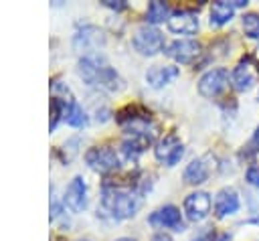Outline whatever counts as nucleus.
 I'll return each mask as SVG.
<instances>
[{
  "label": "nucleus",
  "mask_w": 259,
  "mask_h": 241,
  "mask_svg": "<svg viewBox=\"0 0 259 241\" xmlns=\"http://www.w3.org/2000/svg\"><path fill=\"white\" fill-rule=\"evenodd\" d=\"M142 207V192L134 188H115L103 186L101 192V211L115 221L130 219Z\"/></svg>",
  "instance_id": "1"
},
{
  "label": "nucleus",
  "mask_w": 259,
  "mask_h": 241,
  "mask_svg": "<svg viewBox=\"0 0 259 241\" xmlns=\"http://www.w3.org/2000/svg\"><path fill=\"white\" fill-rule=\"evenodd\" d=\"M79 77L93 87H101L105 91H119L123 87V79L113 71L109 65H105L99 57H81L77 63Z\"/></svg>",
  "instance_id": "2"
},
{
  "label": "nucleus",
  "mask_w": 259,
  "mask_h": 241,
  "mask_svg": "<svg viewBox=\"0 0 259 241\" xmlns=\"http://www.w3.org/2000/svg\"><path fill=\"white\" fill-rule=\"evenodd\" d=\"M134 49L144 55V57H154L160 51H164V36L158 28L150 26V24H142L136 28L134 38H132Z\"/></svg>",
  "instance_id": "3"
},
{
  "label": "nucleus",
  "mask_w": 259,
  "mask_h": 241,
  "mask_svg": "<svg viewBox=\"0 0 259 241\" xmlns=\"http://www.w3.org/2000/svg\"><path fill=\"white\" fill-rule=\"evenodd\" d=\"M85 162L89 164V168H93L99 174H107L113 172L119 166V156L113 148L109 146H95L91 150H87L85 154Z\"/></svg>",
  "instance_id": "4"
},
{
  "label": "nucleus",
  "mask_w": 259,
  "mask_h": 241,
  "mask_svg": "<svg viewBox=\"0 0 259 241\" xmlns=\"http://www.w3.org/2000/svg\"><path fill=\"white\" fill-rule=\"evenodd\" d=\"M227 85H229V71L225 67H214V69H208L206 73H202V77L198 79V93L206 99H212Z\"/></svg>",
  "instance_id": "5"
},
{
  "label": "nucleus",
  "mask_w": 259,
  "mask_h": 241,
  "mask_svg": "<svg viewBox=\"0 0 259 241\" xmlns=\"http://www.w3.org/2000/svg\"><path fill=\"white\" fill-rule=\"evenodd\" d=\"M154 156H156L158 162H162V164H166V166H174V164H178L180 158L184 156V146H182V142H180L174 134H168V136H164V138L156 144Z\"/></svg>",
  "instance_id": "6"
},
{
  "label": "nucleus",
  "mask_w": 259,
  "mask_h": 241,
  "mask_svg": "<svg viewBox=\"0 0 259 241\" xmlns=\"http://www.w3.org/2000/svg\"><path fill=\"white\" fill-rule=\"evenodd\" d=\"M103 43H105L103 32L97 26H93V24H85L81 30H77V34L73 38L75 49L81 51V53H85L83 57H93L95 49L103 47Z\"/></svg>",
  "instance_id": "7"
},
{
  "label": "nucleus",
  "mask_w": 259,
  "mask_h": 241,
  "mask_svg": "<svg viewBox=\"0 0 259 241\" xmlns=\"http://www.w3.org/2000/svg\"><path fill=\"white\" fill-rule=\"evenodd\" d=\"M63 205L71 211V213H81L87 207V184L83 180V176H73L71 182L67 184L65 196H63Z\"/></svg>",
  "instance_id": "8"
},
{
  "label": "nucleus",
  "mask_w": 259,
  "mask_h": 241,
  "mask_svg": "<svg viewBox=\"0 0 259 241\" xmlns=\"http://www.w3.org/2000/svg\"><path fill=\"white\" fill-rule=\"evenodd\" d=\"M259 77V65L253 61V57H245L233 71L231 79L237 91H249Z\"/></svg>",
  "instance_id": "9"
},
{
  "label": "nucleus",
  "mask_w": 259,
  "mask_h": 241,
  "mask_svg": "<svg viewBox=\"0 0 259 241\" xmlns=\"http://www.w3.org/2000/svg\"><path fill=\"white\" fill-rule=\"evenodd\" d=\"M208 213H210V196H208V192L196 190V192H190L184 198V215H186L188 221L198 223V221L206 219Z\"/></svg>",
  "instance_id": "10"
},
{
  "label": "nucleus",
  "mask_w": 259,
  "mask_h": 241,
  "mask_svg": "<svg viewBox=\"0 0 259 241\" xmlns=\"http://www.w3.org/2000/svg\"><path fill=\"white\" fill-rule=\"evenodd\" d=\"M200 49H202L200 43L194 38H178L166 47V55L174 59L176 63L186 65V63H192L200 55Z\"/></svg>",
  "instance_id": "11"
},
{
  "label": "nucleus",
  "mask_w": 259,
  "mask_h": 241,
  "mask_svg": "<svg viewBox=\"0 0 259 241\" xmlns=\"http://www.w3.org/2000/svg\"><path fill=\"white\" fill-rule=\"evenodd\" d=\"M148 223L152 227H164V229H174V231H182L184 223H182V213L178 207L174 205H164L160 209H156L150 217Z\"/></svg>",
  "instance_id": "12"
},
{
  "label": "nucleus",
  "mask_w": 259,
  "mask_h": 241,
  "mask_svg": "<svg viewBox=\"0 0 259 241\" xmlns=\"http://www.w3.org/2000/svg\"><path fill=\"white\" fill-rule=\"evenodd\" d=\"M239 205L241 203H239V194H237L235 188H231V186L221 188L214 196V215H217V219H225V217L237 213Z\"/></svg>",
  "instance_id": "13"
},
{
  "label": "nucleus",
  "mask_w": 259,
  "mask_h": 241,
  "mask_svg": "<svg viewBox=\"0 0 259 241\" xmlns=\"http://www.w3.org/2000/svg\"><path fill=\"white\" fill-rule=\"evenodd\" d=\"M168 28L174 34H194L198 30V18H196V14H192L188 10H180V12L170 14Z\"/></svg>",
  "instance_id": "14"
},
{
  "label": "nucleus",
  "mask_w": 259,
  "mask_h": 241,
  "mask_svg": "<svg viewBox=\"0 0 259 241\" xmlns=\"http://www.w3.org/2000/svg\"><path fill=\"white\" fill-rule=\"evenodd\" d=\"M178 75H180V69L174 67V65H154V67L148 69L146 81H148L150 87L160 89V87L168 85L170 81H174Z\"/></svg>",
  "instance_id": "15"
},
{
  "label": "nucleus",
  "mask_w": 259,
  "mask_h": 241,
  "mask_svg": "<svg viewBox=\"0 0 259 241\" xmlns=\"http://www.w3.org/2000/svg\"><path fill=\"white\" fill-rule=\"evenodd\" d=\"M208 176H210V164H208V156L190 160V164L184 168V174H182L184 182H186V184H192V186L202 184V182H204Z\"/></svg>",
  "instance_id": "16"
},
{
  "label": "nucleus",
  "mask_w": 259,
  "mask_h": 241,
  "mask_svg": "<svg viewBox=\"0 0 259 241\" xmlns=\"http://www.w3.org/2000/svg\"><path fill=\"white\" fill-rule=\"evenodd\" d=\"M233 14H235V4L233 2H227V0L212 2V6H210V24L212 26H223L233 18Z\"/></svg>",
  "instance_id": "17"
},
{
  "label": "nucleus",
  "mask_w": 259,
  "mask_h": 241,
  "mask_svg": "<svg viewBox=\"0 0 259 241\" xmlns=\"http://www.w3.org/2000/svg\"><path fill=\"white\" fill-rule=\"evenodd\" d=\"M170 18V6L166 2H160V0H154L148 4V10H146V22L152 26V24H158V22H168Z\"/></svg>",
  "instance_id": "18"
},
{
  "label": "nucleus",
  "mask_w": 259,
  "mask_h": 241,
  "mask_svg": "<svg viewBox=\"0 0 259 241\" xmlns=\"http://www.w3.org/2000/svg\"><path fill=\"white\" fill-rule=\"evenodd\" d=\"M67 124L69 126H73V128H83L85 124H87V115H85V111H83V107L77 103V101H73L71 103V107H69V113H67Z\"/></svg>",
  "instance_id": "19"
},
{
  "label": "nucleus",
  "mask_w": 259,
  "mask_h": 241,
  "mask_svg": "<svg viewBox=\"0 0 259 241\" xmlns=\"http://www.w3.org/2000/svg\"><path fill=\"white\" fill-rule=\"evenodd\" d=\"M243 30L249 38H259V14L257 12L243 14Z\"/></svg>",
  "instance_id": "20"
},
{
  "label": "nucleus",
  "mask_w": 259,
  "mask_h": 241,
  "mask_svg": "<svg viewBox=\"0 0 259 241\" xmlns=\"http://www.w3.org/2000/svg\"><path fill=\"white\" fill-rule=\"evenodd\" d=\"M245 178L251 186H259V166H249L245 172Z\"/></svg>",
  "instance_id": "21"
},
{
  "label": "nucleus",
  "mask_w": 259,
  "mask_h": 241,
  "mask_svg": "<svg viewBox=\"0 0 259 241\" xmlns=\"http://www.w3.org/2000/svg\"><path fill=\"white\" fill-rule=\"evenodd\" d=\"M192 241H214V233H212L210 229H204V231H200L198 235H194Z\"/></svg>",
  "instance_id": "22"
},
{
  "label": "nucleus",
  "mask_w": 259,
  "mask_h": 241,
  "mask_svg": "<svg viewBox=\"0 0 259 241\" xmlns=\"http://www.w3.org/2000/svg\"><path fill=\"white\" fill-rule=\"evenodd\" d=\"M103 6L113 8V10H123V8H127V4H125L123 0H103Z\"/></svg>",
  "instance_id": "23"
},
{
  "label": "nucleus",
  "mask_w": 259,
  "mask_h": 241,
  "mask_svg": "<svg viewBox=\"0 0 259 241\" xmlns=\"http://www.w3.org/2000/svg\"><path fill=\"white\" fill-rule=\"evenodd\" d=\"M152 241H174V239H172L170 233H166V231H156V233L152 235Z\"/></svg>",
  "instance_id": "24"
},
{
  "label": "nucleus",
  "mask_w": 259,
  "mask_h": 241,
  "mask_svg": "<svg viewBox=\"0 0 259 241\" xmlns=\"http://www.w3.org/2000/svg\"><path fill=\"white\" fill-rule=\"evenodd\" d=\"M249 148H251V150H259V126H257V130H255L253 138H251V144H249Z\"/></svg>",
  "instance_id": "25"
},
{
  "label": "nucleus",
  "mask_w": 259,
  "mask_h": 241,
  "mask_svg": "<svg viewBox=\"0 0 259 241\" xmlns=\"http://www.w3.org/2000/svg\"><path fill=\"white\" fill-rule=\"evenodd\" d=\"M233 4H235V8H241V6H247V0H235Z\"/></svg>",
  "instance_id": "26"
},
{
  "label": "nucleus",
  "mask_w": 259,
  "mask_h": 241,
  "mask_svg": "<svg viewBox=\"0 0 259 241\" xmlns=\"http://www.w3.org/2000/svg\"><path fill=\"white\" fill-rule=\"evenodd\" d=\"M214 241H229V235H219Z\"/></svg>",
  "instance_id": "27"
},
{
  "label": "nucleus",
  "mask_w": 259,
  "mask_h": 241,
  "mask_svg": "<svg viewBox=\"0 0 259 241\" xmlns=\"http://www.w3.org/2000/svg\"><path fill=\"white\" fill-rule=\"evenodd\" d=\"M115 241H136V239H132V237H119V239H115Z\"/></svg>",
  "instance_id": "28"
},
{
  "label": "nucleus",
  "mask_w": 259,
  "mask_h": 241,
  "mask_svg": "<svg viewBox=\"0 0 259 241\" xmlns=\"http://www.w3.org/2000/svg\"><path fill=\"white\" fill-rule=\"evenodd\" d=\"M81 241H87V239H81Z\"/></svg>",
  "instance_id": "29"
}]
</instances>
